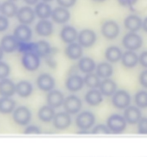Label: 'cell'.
I'll return each instance as SVG.
<instances>
[{
	"instance_id": "8fae6325",
	"label": "cell",
	"mask_w": 147,
	"mask_h": 157,
	"mask_svg": "<svg viewBox=\"0 0 147 157\" xmlns=\"http://www.w3.org/2000/svg\"><path fill=\"white\" fill-rule=\"evenodd\" d=\"M32 30L29 26L21 24L14 31V36L19 42H29L32 37Z\"/></svg>"
},
{
	"instance_id": "2e32d148",
	"label": "cell",
	"mask_w": 147,
	"mask_h": 157,
	"mask_svg": "<svg viewBox=\"0 0 147 157\" xmlns=\"http://www.w3.org/2000/svg\"><path fill=\"white\" fill-rule=\"evenodd\" d=\"M38 87L43 91H50L55 86V80L51 75L47 74L40 75L37 79Z\"/></svg>"
},
{
	"instance_id": "e0dca14e",
	"label": "cell",
	"mask_w": 147,
	"mask_h": 157,
	"mask_svg": "<svg viewBox=\"0 0 147 157\" xmlns=\"http://www.w3.org/2000/svg\"><path fill=\"white\" fill-rule=\"evenodd\" d=\"M47 101L48 105L52 108H58L63 105L64 96L63 94L58 90L50 91L47 96Z\"/></svg>"
},
{
	"instance_id": "44dd1931",
	"label": "cell",
	"mask_w": 147,
	"mask_h": 157,
	"mask_svg": "<svg viewBox=\"0 0 147 157\" xmlns=\"http://www.w3.org/2000/svg\"><path fill=\"white\" fill-rule=\"evenodd\" d=\"M52 49L48 42L44 40H41L34 44L33 52L36 53L40 57L46 58L50 55Z\"/></svg>"
},
{
	"instance_id": "836d02e7",
	"label": "cell",
	"mask_w": 147,
	"mask_h": 157,
	"mask_svg": "<svg viewBox=\"0 0 147 157\" xmlns=\"http://www.w3.org/2000/svg\"><path fill=\"white\" fill-rule=\"evenodd\" d=\"M15 101L8 97H3L0 99V113H11L15 107Z\"/></svg>"
},
{
	"instance_id": "5b68a950",
	"label": "cell",
	"mask_w": 147,
	"mask_h": 157,
	"mask_svg": "<svg viewBox=\"0 0 147 157\" xmlns=\"http://www.w3.org/2000/svg\"><path fill=\"white\" fill-rule=\"evenodd\" d=\"M112 103L114 106L119 109H124L128 107L130 103L129 94L124 90L116 92L113 96Z\"/></svg>"
},
{
	"instance_id": "bcb514c9",
	"label": "cell",
	"mask_w": 147,
	"mask_h": 157,
	"mask_svg": "<svg viewBox=\"0 0 147 157\" xmlns=\"http://www.w3.org/2000/svg\"><path fill=\"white\" fill-rule=\"evenodd\" d=\"M139 81L144 87L147 88V70L143 71L139 77Z\"/></svg>"
},
{
	"instance_id": "4dcf8cb0",
	"label": "cell",
	"mask_w": 147,
	"mask_h": 157,
	"mask_svg": "<svg viewBox=\"0 0 147 157\" xmlns=\"http://www.w3.org/2000/svg\"><path fill=\"white\" fill-rule=\"evenodd\" d=\"M16 92L20 97L27 98L32 94V86L27 81H22L16 86Z\"/></svg>"
},
{
	"instance_id": "ab89813d",
	"label": "cell",
	"mask_w": 147,
	"mask_h": 157,
	"mask_svg": "<svg viewBox=\"0 0 147 157\" xmlns=\"http://www.w3.org/2000/svg\"><path fill=\"white\" fill-rule=\"evenodd\" d=\"M10 73L9 66L5 63L0 61V79H4L8 76Z\"/></svg>"
},
{
	"instance_id": "52a82bcc",
	"label": "cell",
	"mask_w": 147,
	"mask_h": 157,
	"mask_svg": "<svg viewBox=\"0 0 147 157\" xmlns=\"http://www.w3.org/2000/svg\"><path fill=\"white\" fill-rule=\"evenodd\" d=\"M79 44L83 47L89 48L95 44L97 40V35L91 29H84L81 31L78 36Z\"/></svg>"
},
{
	"instance_id": "5bb4252c",
	"label": "cell",
	"mask_w": 147,
	"mask_h": 157,
	"mask_svg": "<svg viewBox=\"0 0 147 157\" xmlns=\"http://www.w3.org/2000/svg\"><path fill=\"white\" fill-rule=\"evenodd\" d=\"M71 123V117L67 112L57 113L54 118V125L58 130H63L67 128Z\"/></svg>"
},
{
	"instance_id": "cb8c5ba5",
	"label": "cell",
	"mask_w": 147,
	"mask_h": 157,
	"mask_svg": "<svg viewBox=\"0 0 147 157\" xmlns=\"http://www.w3.org/2000/svg\"><path fill=\"white\" fill-rule=\"evenodd\" d=\"M65 53L70 59L73 60H77L82 55V47L79 44L71 43L66 48Z\"/></svg>"
},
{
	"instance_id": "d590c367",
	"label": "cell",
	"mask_w": 147,
	"mask_h": 157,
	"mask_svg": "<svg viewBox=\"0 0 147 157\" xmlns=\"http://www.w3.org/2000/svg\"><path fill=\"white\" fill-rule=\"evenodd\" d=\"M84 83L86 84L87 87L91 88H97L100 87L101 84L99 76L97 74H93L92 72L87 74L84 78Z\"/></svg>"
},
{
	"instance_id": "f907efd6",
	"label": "cell",
	"mask_w": 147,
	"mask_h": 157,
	"mask_svg": "<svg viewBox=\"0 0 147 157\" xmlns=\"http://www.w3.org/2000/svg\"><path fill=\"white\" fill-rule=\"evenodd\" d=\"M3 49L1 48V47H0V60L2 59V58L3 57Z\"/></svg>"
},
{
	"instance_id": "f5cc1de1",
	"label": "cell",
	"mask_w": 147,
	"mask_h": 157,
	"mask_svg": "<svg viewBox=\"0 0 147 157\" xmlns=\"http://www.w3.org/2000/svg\"><path fill=\"white\" fill-rule=\"evenodd\" d=\"M43 2H51V1H52L53 0H42Z\"/></svg>"
},
{
	"instance_id": "3957f363",
	"label": "cell",
	"mask_w": 147,
	"mask_h": 157,
	"mask_svg": "<svg viewBox=\"0 0 147 157\" xmlns=\"http://www.w3.org/2000/svg\"><path fill=\"white\" fill-rule=\"evenodd\" d=\"M101 32L105 38L109 40L115 39L120 34V28L117 22L109 20L102 24Z\"/></svg>"
},
{
	"instance_id": "4316f807",
	"label": "cell",
	"mask_w": 147,
	"mask_h": 157,
	"mask_svg": "<svg viewBox=\"0 0 147 157\" xmlns=\"http://www.w3.org/2000/svg\"><path fill=\"white\" fill-rule=\"evenodd\" d=\"M35 12L38 17L42 20H45L51 16L52 10L50 5L43 2L38 3L36 5Z\"/></svg>"
},
{
	"instance_id": "8992f818",
	"label": "cell",
	"mask_w": 147,
	"mask_h": 157,
	"mask_svg": "<svg viewBox=\"0 0 147 157\" xmlns=\"http://www.w3.org/2000/svg\"><path fill=\"white\" fill-rule=\"evenodd\" d=\"M95 117L90 112L85 111L80 113L76 119L77 126L81 130L90 128L95 123Z\"/></svg>"
},
{
	"instance_id": "1f68e13d",
	"label": "cell",
	"mask_w": 147,
	"mask_h": 157,
	"mask_svg": "<svg viewBox=\"0 0 147 157\" xmlns=\"http://www.w3.org/2000/svg\"><path fill=\"white\" fill-rule=\"evenodd\" d=\"M121 49L116 46H111L105 51V57L111 63H116L122 58Z\"/></svg>"
},
{
	"instance_id": "60d3db41",
	"label": "cell",
	"mask_w": 147,
	"mask_h": 157,
	"mask_svg": "<svg viewBox=\"0 0 147 157\" xmlns=\"http://www.w3.org/2000/svg\"><path fill=\"white\" fill-rule=\"evenodd\" d=\"M138 132L140 134L147 135V118H141L138 122Z\"/></svg>"
},
{
	"instance_id": "816d5d0a",
	"label": "cell",
	"mask_w": 147,
	"mask_h": 157,
	"mask_svg": "<svg viewBox=\"0 0 147 157\" xmlns=\"http://www.w3.org/2000/svg\"><path fill=\"white\" fill-rule=\"evenodd\" d=\"M92 1L96 2H102L105 1L106 0H92Z\"/></svg>"
},
{
	"instance_id": "7bdbcfd3",
	"label": "cell",
	"mask_w": 147,
	"mask_h": 157,
	"mask_svg": "<svg viewBox=\"0 0 147 157\" xmlns=\"http://www.w3.org/2000/svg\"><path fill=\"white\" fill-rule=\"evenodd\" d=\"M9 26V20L4 16H0V32L6 31Z\"/></svg>"
},
{
	"instance_id": "681fc988",
	"label": "cell",
	"mask_w": 147,
	"mask_h": 157,
	"mask_svg": "<svg viewBox=\"0 0 147 157\" xmlns=\"http://www.w3.org/2000/svg\"><path fill=\"white\" fill-rule=\"evenodd\" d=\"M142 28H143L144 31L147 32V17L145 18L144 20L143 21Z\"/></svg>"
},
{
	"instance_id": "8d00e7d4",
	"label": "cell",
	"mask_w": 147,
	"mask_h": 157,
	"mask_svg": "<svg viewBox=\"0 0 147 157\" xmlns=\"http://www.w3.org/2000/svg\"><path fill=\"white\" fill-rule=\"evenodd\" d=\"M135 102L137 105L142 109L147 107V92L141 91L135 96Z\"/></svg>"
},
{
	"instance_id": "6da1fadb",
	"label": "cell",
	"mask_w": 147,
	"mask_h": 157,
	"mask_svg": "<svg viewBox=\"0 0 147 157\" xmlns=\"http://www.w3.org/2000/svg\"><path fill=\"white\" fill-rule=\"evenodd\" d=\"M143 40L142 37L136 32L127 33L122 39L124 47L128 51H134L142 47Z\"/></svg>"
},
{
	"instance_id": "e575fe53",
	"label": "cell",
	"mask_w": 147,
	"mask_h": 157,
	"mask_svg": "<svg viewBox=\"0 0 147 157\" xmlns=\"http://www.w3.org/2000/svg\"><path fill=\"white\" fill-rule=\"evenodd\" d=\"M112 66L108 63H101L97 67V74L102 78H108L113 74Z\"/></svg>"
},
{
	"instance_id": "9a60e30c",
	"label": "cell",
	"mask_w": 147,
	"mask_h": 157,
	"mask_svg": "<svg viewBox=\"0 0 147 157\" xmlns=\"http://www.w3.org/2000/svg\"><path fill=\"white\" fill-rule=\"evenodd\" d=\"M1 47L5 52L12 53L18 49V41L14 36L7 35L1 39Z\"/></svg>"
},
{
	"instance_id": "b9f144b4",
	"label": "cell",
	"mask_w": 147,
	"mask_h": 157,
	"mask_svg": "<svg viewBox=\"0 0 147 157\" xmlns=\"http://www.w3.org/2000/svg\"><path fill=\"white\" fill-rule=\"evenodd\" d=\"M56 1L61 6L66 8L73 6L77 2V0H56Z\"/></svg>"
},
{
	"instance_id": "ee69618b",
	"label": "cell",
	"mask_w": 147,
	"mask_h": 157,
	"mask_svg": "<svg viewBox=\"0 0 147 157\" xmlns=\"http://www.w3.org/2000/svg\"><path fill=\"white\" fill-rule=\"evenodd\" d=\"M118 4L124 7L132 8L138 0H117Z\"/></svg>"
},
{
	"instance_id": "d6a6232c",
	"label": "cell",
	"mask_w": 147,
	"mask_h": 157,
	"mask_svg": "<svg viewBox=\"0 0 147 157\" xmlns=\"http://www.w3.org/2000/svg\"><path fill=\"white\" fill-rule=\"evenodd\" d=\"M55 111L54 108L50 105H45L39 109L38 117L39 119L44 122H49L55 117Z\"/></svg>"
},
{
	"instance_id": "74e56055",
	"label": "cell",
	"mask_w": 147,
	"mask_h": 157,
	"mask_svg": "<svg viewBox=\"0 0 147 157\" xmlns=\"http://www.w3.org/2000/svg\"><path fill=\"white\" fill-rule=\"evenodd\" d=\"M35 43H28V42H19L18 49L20 52L26 53L33 52Z\"/></svg>"
},
{
	"instance_id": "484cf974",
	"label": "cell",
	"mask_w": 147,
	"mask_h": 157,
	"mask_svg": "<svg viewBox=\"0 0 147 157\" xmlns=\"http://www.w3.org/2000/svg\"><path fill=\"white\" fill-rule=\"evenodd\" d=\"M100 88V92L104 96H110L116 92L117 85L112 80L106 78L101 83Z\"/></svg>"
},
{
	"instance_id": "7a4b0ae2",
	"label": "cell",
	"mask_w": 147,
	"mask_h": 157,
	"mask_svg": "<svg viewBox=\"0 0 147 157\" xmlns=\"http://www.w3.org/2000/svg\"><path fill=\"white\" fill-rule=\"evenodd\" d=\"M108 127L114 134H120L125 130L126 126L125 119L118 114L110 116L107 121Z\"/></svg>"
},
{
	"instance_id": "7402d4cb",
	"label": "cell",
	"mask_w": 147,
	"mask_h": 157,
	"mask_svg": "<svg viewBox=\"0 0 147 157\" xmlns=\"http://www.w3.org/2000/svg\"><path fill=\"white\" fill-rule=\"evenodd\" d=\"M16 92V86L8 78H4L0 81V95L3 97L13 96Z\"/></svg>"
},
{
	"instance_id": "ffe728a7",
	"label": "cell",
	"mask_w": 147,
	"mask_h": 157,
	"mask_svg": "<svg viewBox=\"0 0 147 157\" xmlns=\"http://www.w3.org/2000/svg\"><path fill=\"white\" fill-rule=\"evenodd\" d=\"M36 33L41 36L47 37L51 35L54 31L52 23L47 20H41L35 27Z\"/></svg>"
},
{
	"instance_id": "83f0119b",
	"label": "cell",
	"mask_w": 147,
	"mask_h": 157,
	"mask_svg": "<svg viewBox=\"0 0 147 157\" xmlns=\"http://www.w3.org/2000/svg\"><path fill=\"white\" fill-rule=\"evenodd\" d=\"M18 9L13 1H5L1 6V12L6 17H13L17 15Z\"/></svg>"
},
{
	"instance_id": "f35d334b",
	"label": "cell",
	"mask_w": 147,
	"mask_h": 157,
	"mask_svg": "<svg viewBox=\"0 0 147 157\" xmlns=\"http://www.w3.org/2000/svg\"><path fill=\"white\" fill-rule=\"evenodd\" d=\"M111 131L108 127L104 124H98L92 130L93 134H109Z\"/></svg>"
},
{
	"instance_id": "603a6c76",
	"label": "cell",
	"mask_w": 147,
	"mask_h": 157,
	"mask_svg": "<svg viewBox=\"0 0 147 157\" xmlns=\"http://www.w3.org/2000/svg\"><path fill=\"white\" fill-rule=\"evenodd\" d=\"M78 36L77 31L73 26H65L61 32V39L66 43H73L78 38Z\"/></svg>"
},
{
	"instance_id": "f1b7e54d",
	"label": "cell",
	"mask_w": 147,
	"mask_h": 157,
	"mask_svg": "<svg viewBox=\"0 0 147 157\" xmlns=\"http://www.w3.org/2000/svg\"><path fill=\"white\" fill-rule=\"evenodd\" d=\"M102 100V94L101 92L96 90H92L88 92L85 96V101L87 104L91 106H97L100 105Z\"/></svg>"
},
{
	"instance_id": "f6af8a7d",
	"label": "cell",
	"mask_w": 147,
	"mask_h": 157,
	"mask_svg": "<svg viewBox=\"0 0 147 157\" xmlns=\"http://www.w3.org/2000/svg\"><path fill=\"white\" fill-rule=\"evenodd\" d=\"M26 134H40V130L38 127L35 126H30L28 127L24 131Z\"/></svg>"
},
{
	"instance_id": "11a10c76",
	"label": "cell",
	"mask_w": 147,
	"mask_h": 157,
	"mask_svg": "<svg viewBox=\"0 0 147 157\" xmlns=\"http://www.w3.org/2000/svg\"><path fill=\"white\" fill-rule=\"evenodd\" d=\"M1 5L0 4V10H1Z\"/></svg>"
},
{
	"instance_id": "c3c4849f",
	"label": "cell",
	"mask_w": 147,
	"mask_h": 157,
	"mask_svg": "<svg viewBox=\"0 0 147 157\" xmlns=\"http://www.w3.org/2000/svg\"><path fill=\"white\" fill-rule=\"evenodd\" d=\"M24 2L26 3V4L30 5H34L38 2L39 0H24Z\"/></svg>"
},
{
	"instance_id": "7c38bea8",
	"label": "cell",
	"mask_w": 147,
	"mask_h": 157,
	"mask_svg": "<svg viewBox=\"0 0 147 157\" xmlns=\"http://www.w3.org/2000/svg\"><path fill=\"white\" fill-rule=\"evenodd\" d=\"M52 20L59 24H65L70 18V13L64 7H57L52 10L51 14Z\"/></svg>"
},
{
	"instance_id": "ba28073f",
	"label": "cell",
	"mask_w": 147,
	"mask_h": 157,
	"mask_svg": "<svg viewBox=\"0 0 147 157\" xmlns=\"http://www.w3.org/2000/svg\"><path fill=\"white\" fill-rule=\"evenodd\" d=\"M13 118L14 122L21 126H26L30 122L31 113L28 109L22 106L18 108L14 112Z\"/></svg>"
},
{
	"instance_id": "d4e9b609",
	"label": "cell",
	"mask_w": 147,
	"mask_h": 157,
	"mask_svg": "<svg viewBox=\"0 0 147 157\" xmlns=\"http://www.w3.org/2000/svg\"><path fill=\"white\" fill-rule=\"evenodd\" d=\"M121 60L122 64L125 67L132 68L137 66L139 61V57L134 51H128L122 55Z\"/></svg>"
},
{
	"instance_id": "7dc6e473",
	"label": "cell",
	"mask_w": 147,
	"mask_h": 157,
	"mask_svg": "<svg viewBox=\"0 0 147 157\" xmlns=\"http://www.w3.org/2000/svg\"><path fill=\"white\" fill-rule=\"evenodd\" d=\"M139 62L141 66L147 68V51L141 53L139 56Z\"/></svg>"
},
{
	"instance_id": "ac0fdd59",
	"label": "cell",
	"mask_w": 147,
	"mask_h": 157,
	"mask_svg": "<svg viewBox=\"0 0 147 157\" xmlns=\"http://www.w3.org/2000/svg\"><path fill=\"white\" fill-rule=\"evenodd\" d=\"M126 121L130 124H135L141 119V113L138 108L134 106L127 107L124 113Z\"/></svg>"
},
{
	"instance_id": "d6986e66",
	"label": "cell",
	"mask_w": 147,
	"mask_h": 157,
	"mask_svg": "<svg viewBox=\"0 0 147 157\" xmlns=\"http://www.w3.org/2000/svg\"><path fill=\"white\" fill-rule=\"evenodd\" d=\"M84 80L77 75H71L66 82V88L71 92H77L82 88Z\"/></svg>"
},
{
	"instance_id": "db71d44e",
	"label": "cell",
	"mask_w": 147,
	"mask_h": 157,
	"mask_svg": "<svg viewBox=\"0 0 147 157\" xmlns=\"http://www.w3.org/2000/svg\"><path fill=\"white\" fill-rule=\"evenodd\" d=\"M9 1H18V0H9Z\"/></svg>"
},
{
	"instance_id": "30bf717a",
	"label": "cell",
	"mask_w": 147,
	"mask_h": 157,
	"mask_svg": "<svg viewBox=\"0 0 147 157\" xmlns=\"http://www.w3.org/2000/svg\"><path fill=\"white\" fill-rule=\"evenodd\" d=\"M66 111L69 114L78 113L82 108V101L77 96L70 95L68 96L63 103Z\"/></svg>"
},
{
	"instance_id": "f546056e",
	"label": "cell",
	"mask_w": 147,
	"mask_h": 157,
	"mask_svg": "<svg viewBox=\"0 0 147 157\" xmlns=\"http://www.w3.org/2000/svg\"><path fill=\"white\" fill-rule=\"evenodd\" d=\"M78 68L83 73L90 74L95 69L94 61L90 57L82 58L78 63Z\"/></svg>"
},
{
	"instance_id": "4fadbf2b",
	"label": "cell",
	"mask_w": 147,
	"mask_h": 157,
	"mask_svg": "<svg viewBox=\"0 0 147 157\" xmlns=\"http://www.w3.org/2000/svg\"><path fill=\"white\" fill-rule=\"evenodd\" d=\"M124 24L126 29L132 32H136L142 28L143 20L137 15L130 14L125 18Z\"/></svg>"
},
{
	"instance_id": "277c9868",
	"label": "cell",
	"mask_w": 147,
	"mask_h": 157,
	"mask_svg": "<svg viewBox=\"0 0 147 157\" xmlns=\"http://www.w3.org/2000/svg\"><path fill=\"white\" fill-rule=\"evenodd\" d=\"M22 62L26 70L34 71L38 70L40 66V57L34 52L26 53L22 57Z\"/></svg>"
},
{
	"instance_id": "9c48e42d",
	"label": "cell",
	"mask_w": 147,
	"mask_h": 157,
	"mask_svg": "<svg viewBox=\"0 0 147 157\" xmlns=\"http://www.w3.org/2000/svg\"><path fill=\"white\" fill-rule=\"evenodd\" d=\"M17 17L19 22L22 24H30L35 20V10L30 6H24L18 9L17 13Z\"/></svg>"
}]
</instances>
